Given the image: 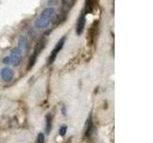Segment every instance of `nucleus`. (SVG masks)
Listing matches in <instances>:
<instances>
[{"label": "nucleus", "mask_w": 153, "mask_h": 143, "mask_svg": "<svg viewBox=\"0 0 153 143\" xmlns=\"http://www.w3.org/2000/svg\"><path fill=\"white\" fill-rule=\"evenodd\" d=\"M55 15V10L53 8H47L43 11L38 17L36 18V27L38 28V29H43V28H46L48 25L51 23V21L53 19Z\"/></svg>", "instance_id": "1"}, {"label": "nucleus", "mask_w": 153, "mask_h": 143, "mask_svg": "<svg viewBox=\"0 0 153 143\" xmlns=\"http://www.w3.org/2000/svg\"><path fill=\"white\" fill-rule=\"evenodd\" d=\"M45 45H46L45 38L40 39L38 41V43L36 45L35 50H34V52L32 54V55L30 57L29 63H28V70H31L34 67V65H35L36 61V58L38 57V55L40 54H41V52L43 51V49L45 48Z\"/></svg>", "instance_id": "2"}, {"label": "nucleus", "mask_w": 153, "mask_h": 143, "mask_svg": "<svg viewBox=\"0 0 153 143\" xmlns=\"http://www.w3.org/2000/svg\"><path fill=\"white\" fill-rule=\"evenodd\" d=\"M65 40H66V37H62V38L59 39V41L57 43V45H56L55 49H53L51 54H50V57H49V64H52L53 62L56 60L58 54L61 51V49L63 48L64 43H65Z\"/></svg>", "instance_id": "3"}, {"label": "nucleus", "mask_w": 153, "mask_h": 143, "mask_svg": "<svg viewBox=\"0 0 153 143\" xmlns=\"http://www.w3.org/2000/svg\"><path fill=\"white\" fill-rule=\"evenodd\" d=\"M85 24H86V14H85V12H82V14H80L79 18H78L77 24H76V33L78 35H82Z\"/></svg>", "instance_id": "4"}, {"label": "nucleus", "mask_w": 153, "mask_h": 143, "mask_svg": "<svg viewBox=\"0 0 153 143\" xmlns=\"http://www.w3.org/2000/svg\"><path fill=\"white\" fill-rule=\"evenodd\" d=\"M9 57H10V59H11V64L14 65V66H17V65H19L21 62L22 54H21V52L17 48H14L12 50L11 54L9 55Z\"/></svg>", "instance_id": "5"}, {"label": "nucleus", "mask_w": 153, "mask_h": 143, "mask_svg": "<svg viewBox=\"0 0 153 143\" xmlns=\"http://www.w3.org/2000/svg\"><path fill=\"white\" fill-rule=\"evenodd\" d=\"M98 28H99V21L96 20L94 22V24L92 25L91 28H90V30H89L88 38H89L90 43H92L93 41H94V38L96 37L97 33H98Z\"/></svg>", "instance_id": "6"}, {"label": "nucleus", "mask_w": 153, "mask_h": 143, "mask_svg": "<svg viewBox=\"0 0 153 143\" xmlns=\"http://www.w3.org/2000/svg\"><path fill=\"white\" fill-rule=\"evenodd\" d=\"M1 77L5 82H10L14 77V73L10 68H4L1 71Z\"/></svg>", "instance_id": "7"}, {"label": "nucleus", "mask_w": 153, "mask_h": 143, "mask_svg": "<svg viewBox=\"0 0 153 143\" xmlns=\"http://www.w3.org/2000/svg\"><path fill=\"white\" fill-rule=\"evenodd\" d=\"M28 40L25 36H20L19 39H18V47L17 49L19 50L21 52V54H23V52H26L27 50H28Z\"/></svg>", "instance_id": "8"}, {"label": "nucleus", "mask_w": 153, "mask_h": 143, "mask_svg": "<svg viewBox=\"0 0 153 143\" xmlns=\"http://www.w3.org/2000/svg\"><path fill=\"white\" fill-rule=\"evenodd\" d=\"M93 10H94V2L93 0H85V4H84V12L85 14H92Z\"/></svg>", "instance_id": "9"}, {"label": "nucleus", "mask_w": 153, "mask_h": 143, "mask_svg": "<svg viewBox=\"0 0 153 143\" xmlns=\"http://www.w3.org/2000/svg\"><path fill=\"white\" fill-rule=\"evenodd\" d=\"M52 125H53V117L51 114H47L45 117V130H46V133L49 135L50 132L52 130Z\"/></svg>", "instance_id": "10"}, {"label": "nucleus", "mask_w": 153, "mask_h": 143, "mask_svg": "<svg viewBox=\"0 0 153 143\" xmlns=\"http://www.w3.org/2000/svg\"><path fill=\"white\" fill-rule=\"evenodd\" d=\"M44 141H45L44 133H39L38 135H37V138H36V143H44Z\"/></svg>", "instance_id": "11"}, {"label": "nucleus", "mask_w": 153, "mask_h": 143, "mask_svg": "<svg viewBox=\"0 0 153 143\" xmlns=\"http://www.w3.org/2000/svg\"><path fill=\"white\" fill-rule=\"evenodd\" d=\"M67 132V126L66 125H62L60 128H59V131H58V133L60 136H64L65 133Z\"/></svg>", "instance_id": "12"}, {"label": "nucleus", "mask_w": 153, "mask_h": 143, "mask_svg": "<svg viewBox=\"0 0 153 143\" xmlns=\"http://www.w3.org/2000/svg\"><path fill=\"white\" fill-rule=\"evenodd\" d=\"M77 0H62V2H63V4L65 6H67V7H72L74 4H75V2H76Z\"/></svg>", "instance_id": "13"}, {"label": "nucleus", "mask_w": 153, "mask_h": 143, "mask_svg": "<svg viewBox=\"0 0 153 143\" xmlns=\"http://www.w3.org/2000/svg\"><path fill=\"white\" fill-rule=\"evenodd\" d=\"M60 110H61V113H62V114L63 116H66V113H67V110H66V106L62 103L61 105H60Z\"/></svg>", "instance_id": "14"}, {"label": "nucleus", "mask_w": 153, "mask_h": 143, "mask_svg": "<svg viewBox=\"0 0 153 143\" xmlns=\"http://www.w3.org/2000/svg\"><path fill=\"white\" fill-rule=\"evenodd\" d=\"M3 62H4L5 64H11V59H10V57H6L4 59H3Z\"/></svg>", "instance_id": "15"}]
</instances>
